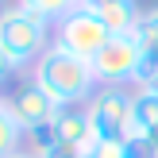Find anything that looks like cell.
Returning <instances> with one entry per match:
<instances>
[{
    "instance_id": "11",
    "label": "cell",
    "mask_w": 158,
    "mask_h": 158,
    "mask_svg": "<svg viewBox=\"0 0 158 158\" xmlns=\"http://www.w3.org/2000/svg\"><path fill=\"white\" fill-rule=\"evenodd\" d=\"M19 8H27V12L43 15L46 23H58L62 15H69L73 8H81V0H15Z\"/></svg>"
},
{
    "instance_id": "17",
    "label": "cell",
    "mask_w": 158,
    "mask_h": 158,
    "mask_svg": "<svg viewBox=\"0 0 158 158\" xmlns=\"http://www.w3.org/2000/svg\"><path fill=\"white\" fill-rule=\"evenodd\" d=\"M135 89H151V93H158V77H151V85H135Z\"/></svg>"
},
{
    "instance_id": "7",
    "label": "cell",
    "mask_w": 158,
    "mask_h": 158,
    "mask_svg": "<svg viewBox=\"0 0 158 158\" xmlns=\"http://www.w3.org/2000/svg\"><path fill=\"white\" fill-rule=\"evenodd\" d=\"M50 131H54V139H62V143H69V147H81V151H89V147L97 143V131H93V120H89V112H85V104L58 108Z\"/></svg>"
},
{
    "instance_id": "3",
    "label": "cell",
    "mask_w": 158,
    "mask_h": 158,
    "mask_svg": "<svg viewBox=\"0 0 158 158\" xmlns=\"http://www.w3.org/2000/svg\"><path fill=\"white\" fill-rule=\"evenodd\" d=\"M108 39H112V31H108L104 19H100L97 12H89V8H73L69 15H62V19L54 23V46H62L66 54H77V58H85V62L97 58Z\"/></svg>"
},
{
    "instance_id": "15",
    "label": "cell",
    "mask_w": 158,
    "mask_h": 158,
    "mask_svg": "<svg viewBox=\"0 0 158 158\" xmlns=\"http://www.w3.org/2000/svg\"><path fill=\"white\" fill-rule=\"evenodd\" d=\"M39 158H85V151H81V147H69V143H62V139H54V143L46 147V151L39 154Z\"/></svg>"
},
{
    "instance_id": "16",
    "label": "cell",
    "mask_w": 158,
    "mask_h": 158,
    "mask_svg": "<svg viewBox=\"0 0 158 158\" xmlns=\"http://www.w3.org/2000/svg\"><path fill=\"white\" fill-rule=\"evenodd\" d=\"M15 73H19V66L12 62V54H4V50H0V85H8Z\"/></svg>"
},
{
    "instance_id": "4",
    "label": "cell",
    "mask_w": 158,
    "mask_h": 158,
    "mask_svg": "<svg viewBox=\"0 0 158 158\" xmlns=\"http://www.w3.org/2000/svg\"><path fill=\"white\" fill-rule=\"evenodd\" d=\"M131 100H135V89H127V85H100L93 93L85 112L93 120L97 139H127V131H131Z\"/></svg>"
},
{
    "instance_id": "9",
    "label": "cell",
    "mask_w": 158,
    "mask_h": 158,
    "mask_svg": "<svg viewBox=\"0 0 158 158\" xmlns=\"http://www.w3.org/2000/svg\"><path fill=\"white\" fill-rule=\"evenodd\" d=\"M127 139H158V93L135 89L131 100V131Z\"/></svg>"
},
{
    "instance_id": "14",
    "label": "cell",
    "mask_w": 158,
    "mask_h": 158,
    "mask_svg": "<svg viewBox=\"0 0 158 158\" xmlns=\"http://www.w3.org/2000/svg\"><path fill=\"white\" fill-rule=\"evenodd\" d=\"M127 158H158V139H127Z\"/></svg>"
},
{
    "instance_id": "1",
    "label": "cell",
    "mask_w": 158,
    "mask_h": 158,
    "mask_svg": "<svg viewBox=\"0 0 158 158\" xmlns=\"http://www.w3.org/2000/svg\"><path fill=\"white\" fill-rule=\"evenodd\" d=\"M31 81H35L54 104H62V108L66 104H89L93 93L100 89L89 62L77 58V54H66L54 43H50V50L31 66Z\"/></svg>"
},
{
    "instance_id": "8",
    "label": "cell",
    "mask_w": 158,
    "mask_h": 158,
    "mask_svg": "<svg viewBox=\"0 0 158 158\" xmlns=\"http://www.w3.org/2000/svg\"><path fill=\"white\" fill-rule=\"evenodd\" d=\"M81 8L97 12L112 35H131L135 23H139V15H143L135 0H81Z\"/></svg>"
},
{
    "instance_id": "18",
    "label": "cell",
    "mask_w": 158,
    "mask_h": 158,
    "mask_svg": "<svg viewBox=\"0 0 158 158\" xmlns=\"http://www.w3.org/2000/svg\"><path fill=\"white\" fill-rule=\"evenodd\" d=\"M12 158H39V154H31V151H15Z\"/></svg>"
},
{
    "instance_id": "12",
    "label": "cell",
    "mask_w": 158,
    "mask_h": 158,
    "mask_svg": "<svg viewBox=\"0 0 158 158\" xmlns=\"http://www.w3.org/2000/svg\"><path fill=\"white\" fill-rule=\"evenodd\" d=\"M131 39L143 46V54H158V4L147 8V12L139 15V23H135V31H131Z\"/></svg>"
},
{
    "instance_id": "2",
    "label": "cell",
    "mask_w": 158,
    "mask_h": 158,
    "mask_svg": "<svg viewBox=\"0 0 158 158\" xmlns=\"http://www.w3.org/2000/svg\"><path fill=\"white\" fill-rule=\"evenodd\" d=\"M54 43V23H46L43 15L27 12L19 4H8L0 15V50L12 54L15 66H35Z\"/></svg>"
},
{
    "instance_id": "6",
    "label": "cell",
    "mask_w": 158,
    "mask_h": 158,
    "mask_svg": "<svg viewBox=\"0 0 158 158\" xmlns=\"http://www.w3.org/2000/svg\"><path fill=\"white\" fill-rule=\"evenodd\" d=\"M58 108L62 104H54L35 81H27L23 89H15V97L8 100V112H12V120L23 127V135H27V131H39V127H50L54 116H58Z\"/></svg>"
},
{
    "instance_id": "20",
    "label": "cell",
    "mask_w": 158,
    "mask_h": 158,
    "mask_svg": "<svg viewBox=\"0 0 158 158\" xmlns=\"http://www.w3.org/2000/svg\"><path fill=\"white\" fill-rule=\"evenodd\" d=\"M0 104H4V97H0Z\"/></svg>"
},
{
    "instance_id": "10",
    "label": "cell",
    "mask_w": 158,
    "mask_h": 158,
    "mask_svg": "<svg viewBox=\"0 0 158 158\" xmlns=\"http://www.w3.org/2000/svg\"><path fill=\"white\" fill-rule=\"evenodd\" d=\"M15 151H23V127L12 120L8 100L0 104V158H12Z\"/></svg>"
},
{
    "instance_id": "19",
    "label": "cell",
    "mask_w": 158,
    "mask_h": 158,
    "mask_svg": "<svg viewBox=\"0 0 158 158\" xmlns=\"http://www.w3.org/2000/svg\"><path fill=\"white\" fill-rule=\"evenodd\" d=\"M4 8H8V4H4V0H0V15H4Z\"/></svg>"
},
{
    "instance_id": "13",
    "label": "cell",
    "mask_w": 158,
    "mask_h": 158,
    "mask_svg": "<svg viewBox=\"0 0 158 158\" xmlns=\"http://www.w3.org/2000/svg\"><path fill=\"white\" fill-rule=\"evenodd\" d=\"M93 158H127V139H97L89 147Z\"/></svg>"
},
{
    "instance_id": "5",
    "label": "cell",
    "mask_w": 158,
    "mask_h": 158,
    "mask_svg": "<svg viewBox=\"0 0 158 158\" xmlns=\"http://www.w3.org/2000/svg\"><path fill=\"white\" fill-rule=\"evenodd\" d=\"M89 66L97 73V85H135V73L143 66V46L131 35H112Z\"/></svg>"
}]
</instances>
